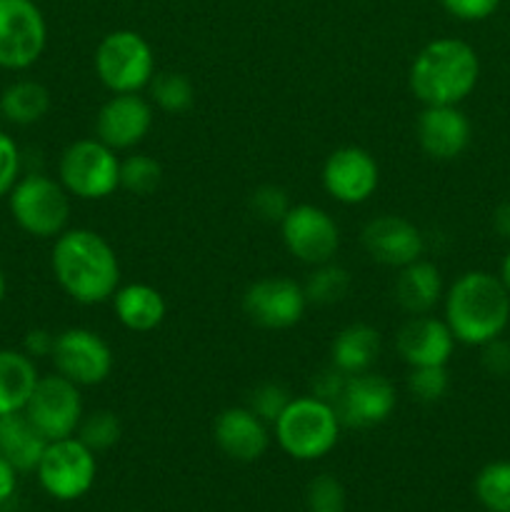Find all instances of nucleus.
Here are the masks:
<instances>
[{
	"label": "nucleus",
	"instance_id": "1",
	"mask_svg": "<svg viewBox=\"0 0 510 512\" xmlns=\"http://www.w3.org/2000/svg\"><path fill=\"white\" fill-rule=\"evenodd\" d=\"M50 270L78 305L108 303L120 288V260L113 245L90 228H68L53 240Z\"/></svg>",
	"mask_w": 510,
	"mask_h": 512
},
{
	"label": "nucleus",
	"instance_id": "2",
	"mask_svg": "<svg viewBox=\"0 0 510 512\" xmlns=\"http://www.w3.org/2000/svg\"><path fill=\"white\" fill-rule=\"evenodd\" d=\"M443 320L455 343L480 348L508 330L510 293L495 273L468 270L445 288Z\"/></svg>",
	"mask_w": 510,
	"mask_h": 512
},
{
	"label": "nucleus",
	"instance_id": "3",
	"mask_svg": "<svg viewBox=\"0 0 510 512\" xmlns=\"http://www.w3.org/2000/svg\"><path fill=\"white\" fill-rule=\"evenodd\" d=\"M480 80V58L460 38H435L418 50L408 70L410 93L423 105H460Z\"/></svg>",
	"mask_w": 510,
	"mask_h": 512
},
{
	"label": "nucleus",
	"instance_id": "4",
	"mask_svg": "<svg viewBox=\"0 0 510 512\" xmlns=\"http://www.w3.org/2000/svg\"><path fill=\"white\" fill-rule=\"evenodd\" d=\"M340 430L343 423L333 405L310 393L293 395L288 408L273 423L278 448L300 463H315L325 458L338 445Z\"/></svg>",
	"mask_w": 510,
	"mask_h": 512
},
{
	"label": "nucleus",
	"instance_id": "5",
	"mask_svg": "<svg viewBox=\"0 0 510 512\" xmlns=\"http://www.w3.org/2000/svg\"><path fill=\"white\" fill-rule=\"evenodd\" d=\"M5 200L13 223L30 238L55 240L63 230H68L70 193L60 180L40 170L20 175Z\"/></svg>",
	"mask_w": 510,
	"mask_h": 512
},
{
	"label": "nucleus",
	"instance_id": "6",
	"mask_svg": "<svg viewBox=\"0 0 510 512\" xmlns=\"http://www.w3.org/2000/svg\"><path fill=\"white\" fill-rule=\"evenodd\" d=\"M93 68L110 93H143L155 75L153 45L138 30H110L95 48Z\"/></svg>",
	"mask_w": 510,
	"mask_h": 512
},
{
	"label": "nucleus",
	"instance_id": "7",
	"mask_svg": "<svg viewBox=\"0 0 510 512\" xmlns=\"http://www.w3.org/2000/svg\"><path fill=\"white\" fill-rule=\"evenodd\" d=\"M58 180L70 198L105 200L120 190V158L98 138L73 140L60 153Z\"/></svg>",
	"mask_w": 510,
	"mask_h": 512
},
{
	"label": "nucleus",
	"instance_id": "8",
	"mask_svg": "<svg viewBox=\"0 0 510 512\" xmlns=\"http://www.w3.org/2000/svg\"><path fill=\"white\" fill-rule=\"evenodd\" d=\"M45 495L60 503H73L90 493L98 478V455L78 438L50 440L35 468Z\"/></svg>",
	"mask_w": 510,
	"mask_h": 512
},
{
	"label": "nucleus",
	"instance_id": "9",
	"mask_svg": "<svg viewBox=\"0 0 510 512\" xmlns=\"http://www.w3.org/2000/svg\"><path fill=\"white\" fill-rule=\"evenodd\" d=\"M48 23L35 0H0V68L28 70L43 58Z\"/></svg>",
	"mask_w": 510,
	"mask_h": 512
},
{
	"label": "nucleus",
	"instance_id": "10",
	"mask_svg": "<svg viewBox=\"0 0 510 512\" xmlns=\"http://www.w3.org/2000/svg\"><path fill=\"white\" fill-rule=\"evenodd\" d=\"M50 363L55 373L78 388H93L110 378L115 358L113 348L100 333L90 328H65L55 335Z\"/></svg>",
	"mask_w": 510,
	"mask_h": 512
},
{
	"label": "nucleus",
	"instance_id": "11",
	"mask_svg": "<svg viewBox=\"0 0 510 512\" xmlns=\"http://www.w3.org/2000/svg\"><path fill=\"white\" fill-rule=\"evenodd\" d=\"M45 440L73 438L85 415L83 393L75 383L58 373L40 375L33 395L23 410Z\"/></svg>",
	"mask_w": 510,
	"mask_h": 512
},
{
	"label": "nucleus",
	"instance_id": "12",
	"mask_svg": "<svg viewBox=\"0 0 510 512\" xmlns=\"http://www.w3.org/2000/svg\"><path fill=\"white\" fill-rule=\"evenodd\" d=\"M285 250L300 263L323 265L335 260L340 250V228L328 210L313 203H295L280 220Z\"/></svg>",
	"mask_w": 510,
	"mask_h": 512
},
{
	"label": "nucleus",
	"instance_id": "13",
	"mask_svg": "<svg viewBox=\"0 0 510 512\" xmlns=\"http://www.w3.org/2000/svg\"><path fill=\"white\" fill-rule=\"evenodd\" d=\"M303 283L288 275H265L243 293V313L263 330H288L303 320L308 310Z\"/></svg>",
	"mask_w": 510,
	"mask_h": 512
},
{
	"label": "nucleus",
	"instance_id": "14",
	"mask_svg": "<svg viewBox=\"0 0 510 512\" xmlns=\"http://www.w3.org/2000/svg\"><path fill=\"white\" fill-rule=\"evenodd\" d=\"M398 405V390L385 375L365 370V373L345 375L340 395L333 408L343 428L368 430L383 425Z\"/></svg>",
	"mask_w": 510,
	"mask_h": 512
},
{
	"label": "nucleus",
	"instance_id": "15",
	"mask_svg": "<svg viewBox=\"0 0 510 512\" xmlns=\"http://www.w3.org/2000/svg\"><path fill=\"white\" fill-rule=\"evenodd\" d=\"M323 190L340 205H363L380 185V165L370 150L360 145H343L325 158Z\"/></svg>",
	"mask_w": 510,
	"mask_h": 512
},
{
	"label": "nucleus",
	"instance_id": "16",
	"mask_svg": "<svg viewBox=\"0 0 510 512\" xmlns=\"http://www.w3.org/2000/svg\"><path fill=\"white\" fill-rule=\"evenodd\" d=\"M155 108L140 93H113L95 115V138L115 153L135 150L153 128Z\"/></svg>",
	"mask_w": 510,
	"mask_h": 512
},
{
	"label": "nucleus",
	"instance_id": "17",
	"mask_svg": "<svg viewBox=\"0 0 510 512\" xmlns=\"http://www.w3.org/2000/svg\"><path fill=\"white\" fill-rule=\"evenodd\" d=\"M360 243L370 260L393 270L415 263L425 253L423 230L413 220L395 213L370 218L360 230Z\"/></svg>",
	"mask_w": 510,
	"mask_h": 512
},
{
	"label": "nucleus",
	"instance_id": "18",
	"mask_svg": "<svg viewBox=\"0 0 510 512\" xmlns=\"http://www.w3.org/2000/svg\"><path fill=\"white\" fill-rule=\"evenodd\" d=\"M473 125L460 105H423L415 120V140L430 160L448 163L468 150Z\"/></svg>",
	"mask_w": 510,
	"mask_h": 512
},
{
	"label": "nucleus",
	"instance_id": "19",
	"mask_svg": "<svg viewBox=\"0 0 510 512\" xmlns=\"http://www.w3.org/2000/svg\"><path fill=\"white\" fill-rule=\"evenodd\" d=\"M213 440L225 458L235 463H255L270 448V425L248 405L220 410L213 423Z\"/></svg>",
	"mask_w": 510,
	"mask_h": 512
},
{
	"label": "nucleus",
	"instance_id": "20",
	"mask_svg": "<svg viewBox=\"0 0 510 512\" xmlns=\"http://www.w3.org/2000/svg\"><path fill=\"white\" fill-rule=\"evenodd\" d=\"M395 350L408 368L423 365H448L453 358L455 338L443 318L428 315H408L395 335Z\"/></svg>",
	"mask_w": 510,
	"mask_h": 512
},
{
	"label": "nucleus",
	"instance_id": "21",
	"mask_svg": "<svg viewBox=\"0 0 510 512\" xmlns=\"http://www.w3.org/2000/svg\"><path fill=\"white\" fill-rule=\"evenodd\" d=\"M445 285L440 268L430 260L420 258L415 263L398 268L393 283V298L405 315H428L443 303Z\"/></svg>",
	"mask_w": 510,
	"mask_h": 512
},
{
	"label": "nucleus",
	"instance_id": "22",
	"mask_svg": "<svg viewBox=\"0 0 510 512\" xmlns=\"http://www.w3.org/2000/svg\"><path fill=\"white\" fill-rule=\"evenodd\" d=\"M110 305H113L118 323L130 333H153L168 315V303H165L163 293L148 283L120 285L110 298Z\"/></svg>",
	"mask_w": 510,
	"mask_h": 512
},
{
	"label": "nucleus",
	"instance_id": "23",
	"mask_svg": "<svg viewBox=\"0 0 510 512\" xmlns=\"http://www.w3.org/2000/svg\"><path fill=\"white\" fill-rule=\"evenodd\" d=\"M380 333L368 323H350L330 343V365L340 373L355 375L373 370L380 358Z\"/></svg>",
	"mask_w": 510,
	"mask_h": 512
},
{
	"label": "nucleus",
	"instance_id": "24",
	"mask_svg": "<svg viewBox=\"0 0 510 512\" xmlns=\"http://www.w3.org/2000/svg\"><path fill=\"white\" fill-rule=\"evenodd\" d=\"M48 440L40 435L25 413L0 415V458L8 460L20 475L35 473Z\"/></svg>",
	"mask_w": 510,
	"mask_h": 512
},
{
	"label": "nucleus",
	"instance_id": "25",
	"mask_svg": "<svg viewBox=\"0 0 510 512\" xmlns=\"http://www.w3.org/2000/svg\"><path fill=\"white\" fill-rule=\"evenodd\" d=\"M38 380V365L28 353L0 348V415L23 413Z\"/></svg>",
	"mask_w": 510,
	"mask_h": 512
},
{
	"label": "nucleus",
	"instance_id": "26",
	"mask_svg": "<svg viewBox=\"0 0 510 512\" xmlns=\"http://www.w3.org/2000/svg\"><path fill=\"white\" fill-rule=\"evenodd\" d=\"M50 110V90L30 78H18L0 93V118L18 128L40 123Z\"/></svg>",
	"mask_w": 510,
	"mask_h": 512
},
{
	"label": "nucleus",
	"instance_id": "27",
	"mask_svg": "<svg viewBox=\"0 0 510 512\" xmlns=\"http://www.w3.org/2000/svg\"><path fill=\"white\" fill-rule=\"evenodd\" d=\"M145 90H148V100L153 103V108L168 115L185 113L195 103L193 80L178 70H155Z\"/></svg>",
	"mask_w": 510,
	"mask_h": 512
},
{
	"label": "nucleus",
	"instance_id": "28",
	"mask_svg": "<svg viewBox=\"0 0 510 512\" xmlns=\"http://www.w3.org/2000/svg\"><path fill=\"white\" fill-rule=\"evenodd\" d=\"M473 495L485 512H510V460L483 465L473 480Z\"/></svg>",
	"mask_w": 510,
	"mask_h": 512
},
{
	"label": "nucleus",
	"instance_id": "29",
	"mask_svg": "<svg viewBox=\"0 0 510 512\" xmlns=\"http://www.w3.org/2000/svg\"><path fill=\"white\" fill-rule=\"evenodd\" d=\"M305 295H308V303L315 305H335L340 300H345V295L353 288V278H350L348 270L343 265H338L335 260L323 265H315L313 273L308 275V280L303 283Z\"/></svg>",
	"mask_w": 510,
	"mask_h": 512
},
{
	"label": "nucleus",
	"instance_id": "30",
	"mask_svg": "<svg viewBox=\"0 0 510 512\" xmlns=\"http://www.w3.org/2000/svg\"><path fill=\"white\" fill-rule=\"evenodd\" d=\"M163 180V165L148 153H130L120 158V190H128L130 195L155 193Z\"/></svg>",
	"mask_w": 510,
	"mask_h": 512
},
{
	"label": "nucleus",
	"instance_id": "31",
	"mask_svg": "<svg viewBox=\"0 0 510 512\" xmlns=\"http://www.w3.org/2000/svg\"><path fill=\"white\" fill-rule=\"evenodd\" d=\"M120 435H123V423H120L118 415H115L113 410L100 408L83 415L75 438L83 445H88V448L98 455L115 448V445L120 443Z\"/></svg>",
	"mask_w": 510,
	"mask_h": 512
},
{
	"label": "nucleus",
	"instance_id": "32",
	"mask_svg": "<svg viewBox=\"0 0 510 512\" xmlns=\"http://www.w3.org/2000/svg\"><path fill=\"white\" fill-rule=\"evenodd\" d=\"M405 388L418 403L433 405L448 395L450 373L448 365H423V368H410L405 378Z\"/></svg>",
	"mask_w": 510,
	"mask_h": 512
},
{
	"label": "nucleus",
	"instance_id": "33",
	"mask_svg": "<svg viewBox=\"0 0 510 512\" xmlns=\"http://www.w3.org/2000/svg\"><path fill=\"white\" fill-rule=\"evenodd\" d=\"M290 400H293L290 390L285 388L283 383H273V380H270V383L255 385L248 393V403L245 405H248L260 420H265V423L273 428V423L280 418V413L288 408Z\"/></svg>",
	"mask_w": 510,
	"mask_h": 512
},
{
	"label": "nucleus",
	"instance_id": "34",
	"mask_svg": "<svg viewBox=\"0 0 510 512\" xmlns=\"http://www.w3.org/2000/svg\"><path fill=\"white\" fill-rule=\"evenodd\" d=\"M290 208H293V203H290L288 190L280 188V185L275 183L258 185V188L250 193V210H253L255 218L263 220V223L280 225V220L288 215Z\"/></svg>",
	"mask_w": 510,
	"mask_h": 512
},
{
	"label": "nucleus",
	"instance_id": "35",
	"mask_svg": "<svg viewBox=\"0 0 510 512\" xmlns=\"http://www.w3.org/2000/svg\"><path fill=\"white\" fill-rule=\"evenodd\" d=\"M308 512H345V488L335 475H315L305 490Z\"/></svg>",
	"mask_w": 510,
	"mask_h": 512
},
{
	"label": "nucleus",
	"instance_id": "36",
	"mask_svg": "<svg viewBox=\"0 0 510 512\" xmlns=\"http://www.w3.org/2000/svg\"><path fill=\"white\" fill-rule=\"evenodd\" d=\"M20 175H23V155L18 143L5 130H0V198H8Z\"/></svg>",
	"mask_w": 510,
	"mask_h": 512
},
{
	"label": "nucleus",
	"instance_id": "37",
	"mask_svg": "<svg viewBox=\"0 0 510 512\" xmlns=\"http://www.w3.org/2000/svg\"><path fill=\"white\" fill-rule=\"evenodd\" d=\"M503 0H440L443 10L463 23H480L495 15Z\"/></svg>",
	"mask_w": 510,
	"mask_h": 512
},
{
	"label": "nucleus",
	"instance_id": "38",
	"mask_svg": "<svg viewBox=\"0 0 510 512\" xmlns=\"http://www.w3.org/2000/svg\"><path fill=\"white\" fill-rule=\"evenodd\" d=\"M480 365L490 378H510V340L500 335L480 345Z\"/></svg>",
	"mask_w": 510,
	"mask_h": 512
},
{
	"label": "nucleus",
	"instance_id": "39",
	"mask_svg": "<svg viewBox=\"0 0 510 512\" xmlns=\"http://www.w3.org/2000/svg\"><path fill=\"white\" fill-rule=\"evenodd\" d=\"M343 383H345V373H340L338 368L328 365V368L320 370V373L313 378V383H310V395H315V398L333 405L335 398L340 395V390H343Z\"/></svg>",
	"mask_w": 510,
	"mask_h": 512
},
{
	"label": "nucleus",
	"instance_id": "40",
	"mask_svg": "<svg viewBox=\"0 0 510 512\" xmlns=\"http://www.w3.org/2000/svg\"><path fill=\"white\" fill-rule=\"evenodd\" d=\"M55 335L58 333H50L48 328L28 330L23 338V348L20 350H23V353H28L35 363L43 358H50V355H53V348H55Z\"/></svg>",
	"mask_w": 510,
	"mask_h": 512
},
{
	"label": "nucleus",
	"instance_id": "41",
	"mask_svg": "<svg viewBox=\"0 0 510 512\" xmlns=\"http://www.w3.org/2000/svg\"><path fill=\"white\" fill-rule=\"evenodd\" d=\"M18 475V470L8 460L0 458V508L8 505L15 498V493H18Z\"/></svg>",
	"mask_w": 510,
	"mask_h": 512
},
{
	"label": "nucleus",
	"instance_id": "42",
	"mask_svg": "<svg viewBox=\"0 0 510 512\" xmlns=\"http://www.w3.org/2000/svg\"><path fill=\"white\" fill-rule=\"evenodd\" d=\"M493 230L510 243V200L500 203L493 213Z\"/></svg>",
	"mask_w": 510,
	"mask_h": 512
},
{
	"label": "nucleus",
	"instance_id": "43",
	"mask_svg": "<svg viewBox=\"0 0 510 512\" xmlns=\"http://www.w3.org/2000/svg\"><path fill=\"white\" fill-rule=\"evenodd\" d=\"M498 278L503 280L505 290H508V293H510V250H508V253H505L503 263H500V273H498Z\"/></svg>",
	"mask_w": 510,
	"mask_h": 512
},
{
	"label": "nucleus",
	"instance_id": "44",
	"mask_svg": "<svg viewBox=\"0 0 510 512\" xmlns=\"http://www.w3.org/2000/svg\"><path fill=\"white\" fill-rule=\"evenodd\" d=\"M5 298H8V278H5L3 268H0V305L5 303Z\"/></svg>",
	"mask_w": 510,
	"mask_h": 512
}]
</instances>
